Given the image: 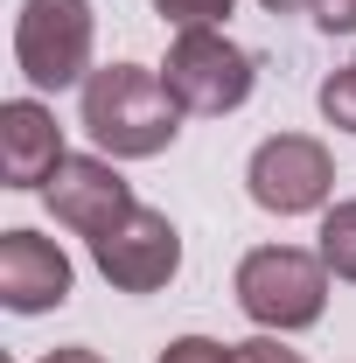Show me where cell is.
Here are the masks:
<instances>
[{
  "label": "cell",
  "instance_id": "1",
  "mask_svg": "<svg viewBox=\"0 0 356 363\" xmlns=\"http://www.w3.org/2000/svg\"><path fill=\"white\" fill-rule=\"evenodd\" d=\"M84 133L112 161H147L182 133V98L168 91L161 70L140 63H105L84 77Z\"/></svg>",
  "mask_w": 356,
  "mask_h": 363
},
{
  "label": "cell",
  "instance_id": "2",
  "mask_svg": "<svg viewBox=\"0 0 356 363\" xmlns=\"http://www.w3.org/2000/svg\"><path fill=\"white\" fill-rule=\"evenodd\" d=\"M238 308L259 328H314L328 308V266L301 245H259L238 259Z\"/></svg>",
  "mask_w": 356,
  "mask_h": 363
},
{
  "label": "cell",
  "instance_id": "3",
  "mask_svg": "<svg viewBox=\"0 0 356 363\" xmlns=\"http://www.w3.org/2000/svg\"><path fill=\"white\" fill-rule=\"evenodd\" d=\"M91 0H21L14 63L35 91H70L91 77Z\"/></svg>",
  "mask_w": 356,
  "mask_h": 363
},
{
  "label": "cell",
  "instance_id": "4",
  "mask_svg": "<svg viewBox=\"0 0 356 363\" xmlns=\"http://www.w3.org/2000/svg\"><path fill=\"white\" fill-rule=\"evenodd\" d=\"M161 77H168V91L182 98V112H210V119L238 112V105L252 98V84H259L252 56L230 43L223 28H182L175 43H168Z\"/></svg>",
  "mask_w": 356,
  "mask_h": 363
},
{
  "label": "cell",
  "instance_id": "5",
  "mask_svg": "<svg viewBox=\"0 0 356 363\" xmlns=\"http://www.w3.org/2000/svg\"><path fill=\"white\" fill-rule=\"evenodd\" d=\"M91 259H98V272H105L119 294H161V286L175 279V266H182V230L168 224L161 210L133 203L105 238H91Z\"/></svg>",
  "mask_w": 356,
  "mask_h": 363
},
{
  "label": "cell",
  "instance_id": "6",
  "mask_svg": "<svg viewBox=\"0 0 356 363\" xmlns=\"http://www.w3.org/2000/svg\"><path fill=\"white\" fill-rule=\"evenodd\" d=\"M252 203L272 210V217H301V210H321L328 189H335V161L314 133H272L259 154H252Z\"/></svg>",
  "mask_w": 356,
  "mask_h": 363
},
{
  "label": "cell",
  "instance_id": "7",
  "mask_svg": "<svg viewBox=\"0 0 356 363\" xmlns=\"http://www.w3.org/2000/svg\"><path fill=\"white\" fill-rule=\"evenodd\" d=\"M43 203L56 210V224H63V230H77V238H105V230L133 210V189H126V175H119L112 161H98V154H70V161L49 175Z\"/></svg>",
  "mask_w": 356,
  "mask_h": 363
},
{
  "label": "cell",
  "instance_id": "8",
  "mask_svg": "<svg viewBox=\"0 0 356 363\" xmlns=\"http://www.w3.org/2000/svg\"><path fill=\"white\" fill-rule=\"evenodd\" d=\"M63 126L56 112L35 98H7L0 105V175L7 189H49V175L63 168Z\"/></svg>",
  "mask_w": 356,
  "mask_h": 363
},
{
  "label": "cell",
  "instance_id": "9",
  "mask_svg": "<svg viewBox=\"0 0 356 363\" xmlns=\"http://www.w3.org/2000/svg\"><path fill=\"white\" fill-rule=\"evenodd\" d=\"M0 301L14 315H43V308H63L70 301V259L35 238V230H7L0 238Z\"/></svg>",
  "mask_w": 356,
  "mask_h": 363
},
{
  "label": "cell",
  "instance_id": "10",
  "mask_svg": "<svg viewBox=\"0 0 356 363\" xmlns=\"http://www.w3.org/2000/svg\"><path fill=\"white\" fill-rule=\"evenodd\" d=\"M321 266L356 286V203H335L321 217Z\"/></svg>",
  "mask_w": 356,
  "mask_h": 363
},
{
  "label": "cell",
  "instance_id": "11",
  "mask_svg": "<svg viewBox=\"0 0 356 363\" xmlns=\"http://www.w3.org/2000/svg\"><path fill=\"white\" fill-rule=\"evenodd\" d=\"M321 112H328V126L356 133V63H343V70L321 84Z\"/></svg>",
  "mask_w": 356,
  "mask_h": 363
},
{
  "label": "cell",
  "instance_id": "12",
  "mask_svg": "<svg viewBox=\"0 0 356 363\" xmlns=\"http://www.w3.org/2000/svg\"><path fill=\"white\" fill-rule=\"evenodd\" d=\"M154 14L175 21V28H217L230 14V0H154Z\"/></svg>",
  "mask_w": 356,
  "mask_h": 363
},
{
  "label": "cell",
  "instance_id": "13",
  "mask_svg": "<svg viewBox=\"0 0 356 363\" xmlns=\"http://www.w3.org/2000/svg\"><path fill=\"white\" fill-rule=\"evenodd\" d=\"M154 363H238V342L223 350V342H210V335H175Z\"/></svg>",
  "mask_w": 356,
  "mask_h": 363
},
{
  "label": "cell",
  "instance_id": "14",
  "mask_svg": "<svg viewBox=\"0 0 356 363\" xmlns=\"http://www.w3.org/2000/svg\"><path fill=\"white\" fill-rule=\"evenodd\" d=\"M314 21L328 35H356V0H314Z\"/></svg>",
  "mask_w": 356,
  "mask_h": 363
},
{
  "label": "cell",
  "instance_id": "15",
  "mask_svg": "<svg viewBox=\"0 0 356 363\" xmlns=\"http://www.w3.org/2000/svg\"><path fill=\"white\" fill-rule=\"evenodd\" d=\"M238 363H301V350H279L272 335H252V342H238Z\"/></svg>",
  "mask_w": 356,
  "mask_h": 363
},
{
  "label": "cell",
  "instance_id": "16",
  "mask_svg": "<svg viewBox=\"0 0 356 363\" xmlns=\"http://www.w3.org/2000/svg\"><path fill=\"white\" fill-rule=\"evenodd\" d=\"M43 363H105V357H98V350H49Z\"/></svg>",
  "mask_w": 356,
  "mask_h": 363
},
{
  "label": "cell",
  "instance_id": "17",
  "mask_svg": "<svg viewBox=\"0 0 356 363\" xmlns=\"http://www.w3.org/2000/svg\"><path fill=\"white\" fill-rule=\"evenodd\" d=\"M266 14H301V7H314V0H259Z\"/></svg>",
  "mask_w": 356,
  "mask_h": 363
}]
</instances>
